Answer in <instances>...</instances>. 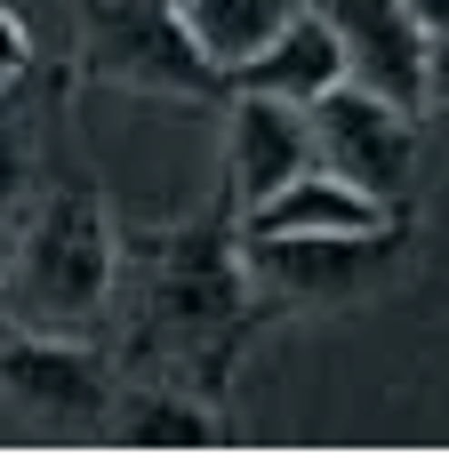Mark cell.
Masks as SVG:
<instances>
[{
    "mask_svg": "<svg viewBox=\"0 0 449 465\" xmlns=\"http://www.w3.org/2000/svg\"><path fill=\"white\" fill-rule=\"evenodd\" d=\"M121 273L136 281V329L129 361L136 370L185 377V393L224 401L233 361L249 345V265H241V232H233V201L217 217L193 225L136 232L121 249Z\"/></svg>",
    "mask_w": 449,
    "mask_h": 465,
    "instance_id": "6da1fadb",
    "label": "cell"
},
{
    "mask_svg": "<svg viewBox=\"0 0 449 465\" xmlns=\"http://www.w3.org/2000/svg\"><path fill=\"white\" fill-rule=\"evenodd\" d=\"M121 289V241L105 225L89 185H48L16 232V273H8V322L33 329H73L96 322Z\"/></svg>",
    "mask_w": 449,
    "mask_h": 465,
    "instance_id": "7a4b0ae2",
    "label": "cell"
},
{
    "mask_svg": "<svg viewBox=\"0 0 449 465\" xmlns=\"http://www.w3.org/2000/svg\"><path fill=\"white\" fill-rule=\"evenodd\" d=\"M81 64L121 89L161 96H224V73L193 48L177 0H89L81 8Z\"/></svg>",
    "mask_w": 449,
    "mask_h": 465,
    "instance_id": "3957f363",
    "label": "cell"
},
{
    "mask_svg": "<svg viewBox=\"0 0 449 465\" xmlns=\"http://www.w3.org/2000/svg\"><path fill=\"white\" fill-rule=\"evenodd\" d=\"M305 129H314V169L345 177L354 193L385 201V209L409 201V177H417V113L354 89V81H337V89H321L305 104Z\"/></svg>",
    "mask_w": 449,
    "mask_h": 465,
    "instance_id": "277c9868",
    "label": "cell"
},
{
    "mask_svg": "<svg viewBox=\"0 0 449 465\" xmlns=\"http://www.w3.org/2000/svg\"><path fill=\"white\" fill-rule=\"evenodd\" d=\"M241 265L297 305H345L402 265V217L369 232H241Z\"/></svg>",
    "mask_w": 449,
    "mask_h": 465,
    "instance_id": "5b68a950",
    "label": "cell"
},
{
    "mask_svg": "<svg viewBox=\"0 0 449 465\" xmlns=\"http://www.w3.org/2000/svg\"><path fill=\"white\" fill-rule=\"evenodd\" d=\"M337 33V56H345V81L402 113H425V33L409 25L402 0H314Z\"/></svg>",
    "mask_w": 449,
    "mask_h": 465,
    "instance_id": "8992f818",
    "label": "cell"
},
{
    "mask_svg": "<svg viewBox=\"0 0 449 465\" xmlns=\"http://www.w3.org/2000/svg\"><path fill=\"white\" fill-rule=\"evenodd\" d=\"M233 96V121H224V201L233 217L249 201L281 193L289 177L314 169V129H305V104L289 96H265V89H224Z\"/></svg>",
    "mask_w": 449,
    "mask_h": 465,
    "instance_id": "52a82bcc",
    "label": "cell"
},
{
    "mask_svg": "<svg viewBox=\"0 0 449 465\" xmlns=\"http://www.w3.org/2000/svg\"><path fill=\"white\" fill-rule=\"evenodd\" d=\"M0 385L16 410L33 418H56V425H105L113 410V370L96 361L89 345H65L56 329H33V337H8L0 329Z\"/></svg>",
    "mask_w": 449,
    "mask_h": 465,
    "instance_id": "ba28073f",
    "label": "cell"
},
{
    "mask_svg": "<svg viewBox=\"0 0 449 465\" xmlns=\"http://www.w3.org/2000/svg\"><path fill=\"white\" fill-rule=\"evenodd\" d=\"M345 81V56H337V33H329V16L321 8H289V25L273 33L249 64H233L224 73V89H265V96H289V104H314L321 89H337Z\"/></svg>",
    "mask_w": 449,
    "mask_h": 465,
    "instance_id": "9c48e42d",
    "label": "cell"
},
{
    "mask_svg": "<svg viewBox=\"0 0 449 465\" xmlns=\"http://www.w3.org/2000/svg\"><path fill=\"white\" fill-rule=\"evenodd\" d=\"M394 217H402V209H385V201L354 193L345 177L305 169V177H289L281 193L249 201L233 232H369V225H394Z\"/></svg>",
    "mask_w": 449,
    "mask_h": 465,
    "instance_id": "30bf717a",
    "label": "cell"
},
{
    "mask_svg": "<svg viewBox=\"0 0 449 465\" xmlns=\"http://www.w3.org/2000/svg\"><path fill=\"white\" fill-rule=\"evenodd\" d=\"M105 425H113V441L121 450H136V458H201V450H217L224 433L217 418L193 401V393H177V385H113V410H105Z\"/></svg>",
    "mask_w": 449,
    "mask_h": 465,
    "instance_id": "8fae6325",
    "label": "cell"
},
{
    "mask_svg": "<svg viewBox=\"0 0 449 465\" xmlns=\"http://www.w3.org/2000/svg\"><path fill=\"white\" fill-rule=\"evenodd\" d=\"M289 8L297 0H177L185 33H193V48L217 64V73H233V64H249L257 48L289 25Z\"/></svg>",
    "mask_w": 449,
    "mask_h": 465,
    "instance_id": "7c38bea8",
    "label": "cell"
},
{
    "mask_svg": "<svg viewBox=\"0 0 449 465\" xmlns=\"http://www.w3.org/2000/svg\"><path fill=\"white\" fill-rule=\"evenodd\" d=\"M25 81H8L0 89V225L16 217V201L33 185V121H25Z\"/></svg>",
    "mask_w": 449,
    "mask_h": 465,
    "instance_id": "4fadbf2b",
    "label": "cell"
},
{
    "mask_svg": "<svg viewBox=\"0 0 449 465\" xmlns=\"http://www.w3.org/2000/svg\"><path fill=\"white\" fill-rule=\"evenodd\" d=\"M25 64H33V41H25V25L0 8V89H8V81H25Z\"/></svg>",
    "mask_w": 449,
    "mask_h": 465,
    "instance_id": "5bb4252c",
    "label": "cell"
},
{
    "mask_svg": "<svg viewBox=\"0 0 449 465\" xmlns=\"http://www.w3.org/2000/svg\"><path fill=\"white\" fill-rule=\"evenodd\" d=\"M402 8H409V25H417L425 41H442V33H449V0H402Z\"/></svg>",
    "mask_w": 449,
    "mask_h": 465,
    "instance_id": "9a60e30c",
    "label": "cell"
},
{
    "mask_svg": "<svg viewBox=\"0 0 449 465\" xmlns=\"http://www.w3.org/2000/svg\"><path fill=\"white\" fill-rule=\"evenodd\" d=\"M425 96H449V33L425 48Z\"/></svg>",
    "mask_w": 449,
    "mask_h": 465,
    "instance_id": "2e32d148",
    "label": "cell"
},
{
    "mask_svg": "<svg viewBox=\"0 0 449 465\" xmlns=\"http://www.w3.org/2000/svg\"><path fill=\"white\" fill-rule=\"evenodd\" d=\"M0 329H16V322H8V297H0Z\"/></svg>",
    "mask_w": 449,
    "mask_h": 465,
    "instance_id": "e0dca14e",
    "label": "cell"
}]
</instances>
